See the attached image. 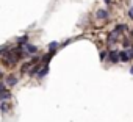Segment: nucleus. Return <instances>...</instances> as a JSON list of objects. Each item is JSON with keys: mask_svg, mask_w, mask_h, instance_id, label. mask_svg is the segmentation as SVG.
<instances>
[{"mask_svg": "<svg viewBox=\"0 0 133 122\" xmlns=\"http://www.w3.org/2000/svg\"><path fill=\"white\" fill-rule=\"evenodd\" d=\"M119 56H121V61H124V63H127V61L131 59L130 50H122V52H119Z\"/></svg>", "mask_w": 133, "mask_h": 122, "instance_id": "obj_1", "label": "nucleus"}, {"mask_svg": "<svg viewBox=\"0 0 133 122\" xmlns=\"http://www.w3.org/2000/svg\"><path fill=\"white\" fill-rule=\"evenodd\" d=\"M108 58H110L111 63H117V61H121V56H119V52H117V50L110 52V53H108Z\"/></svg>", "mask_w": 133, "mask_h": 122, "instance_id": "obj_2", "label": "nucleus"}, {"mask_svg": "<svg viewBox=\"0 0 133 122\" xmlns=\"http://www.w3.org/2000/svg\"><path fill=\"white\" fill-rule=\"evenodd\" d=\"M25 50L28 52V55H33V53L38 52V47H36V45H31V44H27V45H25Z\"/></svg>", "mask_w": 133, "mask_h": 122, "instance_id": "obj_3", "label": "nucleus"}, {"mask_svg": "<svg viewBox=\"0 0 133 122\" xmlns=\"http://www.w3.org/2000/svg\"><path fill=\"white\" fill-rule=\"evenodd\" d=\"M97 17L99 19H107L108 17V11L107 10H99L97 11Z\"/></svg>", "mask_w": 133, "mask_h": 122, "instance_id": "obj_4", "label": "nucleus"}, {"mask_svg": "<svg viewBox=\"0 0 133 122\" xmlns=\"http://www.w3.org/2000/svg\"><path fill=\"white\" fill-rule=\"evenodd\" d=\"M47 72H49V66H44L39 72H38V78H42V77H45L47 75Z\"/></svg>", "mask_w": 133, "mask_h": 122, "instance_id": "obj_5", "label": "nucleus"}, {"mask_svg": "<svg viewBox=\"0 0 133 122\" xmlns=\"http://www.w3.org/2000/svg\"><path fill=\"white\" fill-rule=\"evenodd\" d=\"M6 83H8V85H10V86H14V85H16V83H17V78H16V77H14V75H10V77H8V78H6Z\"/></svg>", "mask_w": 133, "mask_h": 122, "instance_id": "obj_6", "label": "nucleus"}, {"mask_svg": "<svg viewBox=\"0 0 133 122\" xmlns=\"http://www.w3.org/2000/svg\"><path fill=\"white\" fill-rule=\"evenodd\" d=\"M41 67H44V66H41V64H36L35 67H31V71H30V75H35V74H38V71H39Z\"/></svg>", "mask_w": 133, "mask_h": 122, "instance_id": "obj_7", "label": "nucleus"}, {"mask_svg": "<svg viewBox=\"0 0 133 122\" xmlns=\"http://www.w3.org/2000/svg\"><path fill=\"white\" fill-rule=\"evenodd\" d=\"M27 41H28V36H22V38H19V45H27Z\"/></svg>", "mask_w": 133, "mask_h": 122, "instance_id": "obj_8", "label": "nucleus"}, {"mask_svg": "<svg viewBox=\"0 0 133 122\" xmlns=\"http://www.w3.org/2000/svg\"><path fill=\"white\" fill-rule=\"evenodd\" d=\"M56 47H58V42H50V44H49V49H50L52 53H55V49H56Z\"/></svg>", "mask_w": 133, "mask_h": 122, "instance_id": "obj_9", "label": "nucleus"}, {"mask_svg": "<svg viewBox=\"0 0 133 122\" xmlns=\"http://www.w3.org/2000/svg\"><path fill=\"white\" fill-rule=\"evenodd\" d=\"M8 91H6V86L3 85V83H0V96H2V94H6Z\"/></svg>", "mask_w": 133, "mask_h": 122, "instance_id": "obj_10", "label": "nucleus"}, {"mask_svg": "<svg viewBox=\"0 0 133 122\" xmlns=\"http://www.w3.org/2000/svg\"><path fill=\"white\" fill-rule=\"evenodd\" d=\"M107 53H108V52H105V50H103V52H100V61H103V59L107 58Z\"/></svg>", "mask_w": 133, "mask_h": 122, "instance_id": "obj_11", "label": "nucleus"}, {"mask_svg": "<svg viewBox=\"0 0 133 122\" xmlns=\"http://www.w3.org/2000/svg\"><path fill=\"white\" fill-rule=\"evenodd\" d=\"M0 99H10V92H6V94H2V96H0Z\"/></svg>", "mask_w": 133, "mask_h": 122, "instance_id": "obj_12", "label": "nucleus"}, {"mask_svg": "<svg viewBox=\"0 0 133 122\" xmlns=\"http://www.w3.org/2000/svg\"><path fill=\"white\" fill-rule=\"evenodd\" d=\"M6 110H8V106H6V103H2V111H3V113H6Z\"/></svg>", "mask_w": 133, "mask_h": 122, "instance_id": "obj_13", "label": "nucleus"}, {"mask_svg": "<svg viewBox=\"0 0 133 122\" xmlns=\"http://www.w3.org/2000/svg\"><path fill=\"white\" fill-rule=\"evenodd\" d=\"M130 74H131V75H133V66H131V67H130Z\"/></svg>", "mask_w": 133, "mask_h": 122, "instance_id": "obj_14", "label": "nucleus"}, {"mask_svg": "<svg viewBox=\"0 0 133 122\" xmlns=\"http://www.w3.org/2000/svg\"><path fill=\"white\" fill-rule=\"evenodd\" d=\"M130 53H131V58H133V47L130 49Z\"/></svg>", "mask_w": 133, "mask_h": 122, "instance_id": "obj_15", "label": "nucleus"}, {"mask_svg": "<svg viewBox=\"0 0 133 122\" xmlns=\"http://www.w3.org/2000/svg\"><path fill=\"white\" fill-rule=\"evenodd\" d=\"M105 2H107V3H108V5H110V0H105Z\"/></svg>", "mask_w": 133, "mask_h": 122, "instance_id": "obj_16", "label": "nucleus"}, {"mask_svg": "<svg viewBox=\"0 0 133 122\" xmlns=\"http://www.w3.org/2000/svg\"><path fill=\"white\" fill-rule=\"evenodd\" d=\"M0 77H2V71H0Z\"/></svg>", "mask_w": 133, "mask_h": 122, "instance_id": "obj_17", "label": "nucleus"}]
</instances>
